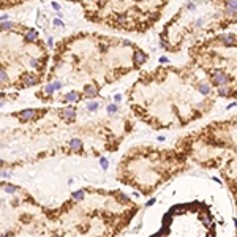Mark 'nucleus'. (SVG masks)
I'll return each instance as SVG.
<instances>
[{
	"mask_svg": "<svg viewBox=\"0 0 237 237\" xmlns=\"http://www.w3.org/2000/svg\"><path fill=\"white\" fill-rule=\"evenodd\" d=\"M190 57L207 78L217 98L237 100V33H220L194 44Z\"/></svg>",
	"mask_w": 237,
	"mask_h": 237,
	"instance_id": "obj_4",
	"label": "nucleus"
},
{
	"mask_svg": "<svg viewBox=\"0 0 237 237\" xmlns=\"http://www.w3.org/2000/svg\"><path fill=\"white\" fill-rule=\"evenodd\" d=\"M19 117H21V120H30V118H33L35 117V109H25V111H22L19 114Z\"/></svg>",
	"mask_w": 237,
	"mask_h": 237,
	"instance_id": "obj_8",
	"label": "nucleus"
},
{
	"mask_svg": "<svg viewBox=\"0 0 237 237\" xmlns=\"http://www.w3.org/2000/svg\"><path fill=\"white\" fill-rule=\"evenodd\" d=\"M44 92H46L47 95H49V93H52V92H54V87H52V84H47L46 87H44Z\"/></svg>",
	"mask_w": 237,
	"mask_h": 237,
	"instance_id": "obj_12",
	"label": "nucleus"
},
{
	"mask_svg": "<svg viewBox=\"0 0 237 237\" xmlns=\"http://www.w3.org/2000/svg\"><path fill=\"white\" fill-rule=\"evenodd\" d=\"M0 27H2V29H13L14 24H13V22H3L2 25H0Z\"/></svg>",
	"mask_w": 237,
	"mask_h": 237,
	"instance_id": "obj_11",
	"label": "nucleus"
},
{
	"mask_svg": "<svg viewBox=\"0 0 237 237\" xmlns=\"http://www.w3.org/2000/svg\"><path fill=\"white\" fill-rule=\"evenodd\" d=\"M217 103L207 78L193 63L141 73L128 90V105L152 130H176L204 118Z\"/></svg>",
	"mask_w": 237,
	"mask_h": 237,
	"instance_id": "obj_1",
	"label": "nucleus"
},
{
	"mask_svg": "<svg viewBox=\"0 0 237 237\" xmlns=\"http://www.w3.org/2000/svg\"><path fill=\"white\" fill-rule=\"evenodd\" d=\"M62 117H63L65 120H68V122H75V118H76V109L73 108V106H68V108L62 109Z\"/></svg>",
	"mask_w": 237,
	"mask_h": 237,
	"instance_id": "obj_6",
	"label": "nucleus"
},
{
	"mask_svg": "<svg viewBox=\"0 0 237 237\" xmlns=\"http://www.w3.org/2000/svg\"><path fill=\"white\" fill-rule=\"evenodd\" d=\"M0 81H8V75L3 70H0Z\"/></svg>",
	"mask_w": 237,
	"mask_h": 237,
	"instance_id": "obj_13",
	"label": "nucleus"
},
{
	"mask_svg": "<svg viewBox=\"0 0 237 237\" xmlns=\"http://www.w3.org/2000/svg\"><path fill=\"white\" fill-rule=\"evenodd\" d=\"M2 164H3V161H2V160H0V166H2Z\"/></svg>",
	"mask_w": 237,
	"mask_h": 237,
	"instance_id": "obj_20",
	"label": "nucleus"
},
{
	"mask_svg": "<svg viewBox=\"0 0 237 237\" xmlns=\"http://www.w3.org/2000/svg\"><path fill=\"white\" fill-rule=\"evenodd\" d=\"M62 82L60 81H55V82H52V87H54V90H59V89H62Z\"/></svg>",
	"mask_w": 237,
	"mask_h": 237,
	"instance_id": "obj_14",
	"label": "nucleus"
},
{
	"mask_svg": "<svg viewBox=\"0 0 237 237\" xmlns=\"http://www.w3.org/2000/svg\"><path fill=\"white\" fill-rule=\"evenodd\" d=\"M52 7H54V10H59V8H60L59 7V3H55V2H52Z\"/></svg>",
	"mask_w": 237,
	"mask_h": 237,
	"instance_id": "obj_19",
	"label": "nucleus"
},
{
	"mask_svg": "<svg viewBox=\"0 0 237 237\" xmlns=\"http://www.w3.org/2000/svg\"><path fill=\"white\" fill-rule=\"evenodd\" d=\"M224 183H226L228 190L232 194L234 204H236V210H237V179H224ZM236 232H237V229H236Z\"/></svg>",
	"mask_w": 237,
	"mask_h": 237,
	"instance_id": "obj_5",
	"label": "nucleus"
},
{
	"mask_svg": "<svg viewBox=\"0 0 237 237\" xmlns=\"http://www.w3.org/2000/svg\"><path fill=\"white\" fill-rule=\"evenodd\" d=\"M5 190H7L8 193H14V191H16V188H14V186H5Z\"/></svg>",
	"mask_w": 237,
	"mask_h": 237,
	"instance_id": "obj_15",
	"label": "nucleus"
},
{
	"mask_svg": "<svg viewBox=\"0 0 237 237\" xmlns=\"http://www.w3.org/2000/svg\"><path fill=\"white\" fill-rule=\"evenodd\" d=\"M54 24H55V25H60V27H63V22H62L60 19H55V21H54Z\"/></svg>",
	"mask_w": 237,
	"mask_h": 237,
	"instance_id": "obj_16",
	"label": "nucleus"
},
{
	"mask_svg": "<svg viewBox=\"0 0 237 237\" xmlns=\"http://www.w3.org/2000/svg\"><path fill=\"white\" fill-rule=\"evenodd\" d=\"M101 164H103V168H106V166H108V161H106L105 158H101Z\"/></svg>",
	"mask_w": 237,
	"mask_h": 237,
	"instance_id": "obj_18",
	"label": "nucleus"
},
{
	"mask_svg": "<svg viewBox=\"0 0 237 237\" xmlns=\"http://www.w3.org/2000/svg\"><path fill=\"white\" fill-rule=\"evenodd\" d=\"M24 38H25V41H35L38 38V32L37 30H29Z\"/></svg>",
	"mask_w": 237,
	"mask_h": 237,
	"instance_id": "obj_10",
	"label": "nucleus"
},
{
	"mask_svg": "<svg viewBox=\"0 0 237 237\" xmlns=\"http://www.w3.org/2000/svg\"><path fill=\"white\" fill-rule=\"evenodd\" d=\"M190 161L207 171H218L221 179H237V114L213 120L174 144Z\"/></svg>",
	"mask_w": 237,
	"mask_h": 237,
	"instance_id": "obj_2",
	"label": "nucleus"
},
{
	"mask_svg": "<svg viewBox=\"0 0 237 237\" xmlns=\"http://www.w3.org/2000/svg\"><path fill=\"white\" fill-rule=\"evenodd\" d=\"M32 65H33V67H38V65H40V62L35 59V60H32Z\"/></svg>",
	"mask_w": 237,
	"mask_h": 237,
	"instance_id": "obj_17",
	"label": "nucleus"
},
{
	"mask_svg": "<svg viewBox=\"0 0 237 237\" xmlns=\"http://www.w3.org/2000/svg\"><path fill=\"white\" fill-rule=\"evenodd\" d=\"M82 97H79V93L78 92H68L67 95H65V101H68V103H75V101H79Z\"/></svg>",
	"mask_w": 237,
	"mask_h": 237,
	"instance_id": "obj_7",
	"label": "nucleus"
},
{
	"mask_svg": "<svg viewBox=\"0 0 237 237\" xmlns=\"http://www.w3.org/2000/svg\"><path fill=\"white\" fill-rule=\"evenodd\" d=\"M22 84L24 85H35L37 84V78L32 75H25V76H22Z\"/></svg>",
	"mask_w": 237,
	"mask_h": 237,
	"instance_id": "obj_9",
	"label": "nucleus"
},
{
	"mask_svg": "<svg viewBox=\"0 0 237 237\" xmlns=\"http://www.w3.org/2000/svg\"><path fill=\"white\" fill-rule=\"evenodd\" d=\"M193 166L179 147L136 146L125 153L118 164V180L142 194L150 196L171 179Z\"/></svg>",
	"mask_w": 237,
	"mask_h": 237,
	"instance_id": "obj_3",
	"label": "nucleus"
}]
</instances>
